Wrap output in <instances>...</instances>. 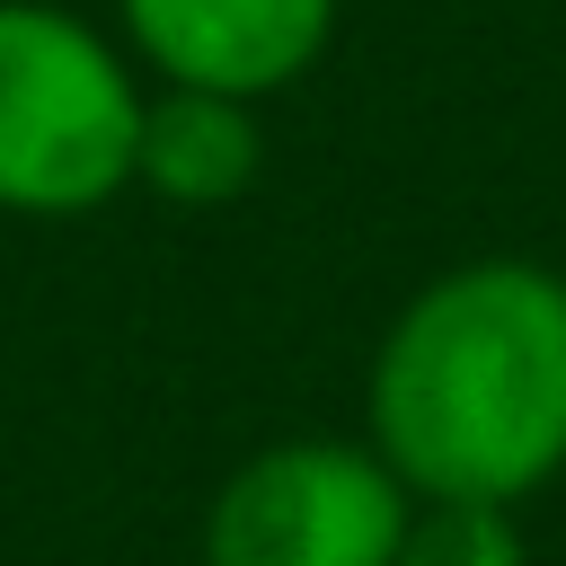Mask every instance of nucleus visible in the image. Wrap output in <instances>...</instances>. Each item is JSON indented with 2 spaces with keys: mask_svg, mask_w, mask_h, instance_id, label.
<instances>
[{
  "mask_svg": "<svg viewBox=\"0 0 566 566\" xmlns=\"http://www.w3.org/2000/svg\"><path fill=\"white\" fill-rule=\"evenodd\" d=\"M150 80L97 18L62 0H0V212L88 221L133 195Z\"/></svg>",
  "mask_w": 566,
  "mask_h": 566,
  "instance_id": "f03ea898",
  "label": "nucleus"
},
{
  "mask_svg": "<svg viewBox=\"0 0 566 566\" xmlns=\"http://www.w3.org/2000/svg\"><path fill=\"white\" fill-rule=\"evenodd\" d=\"M407 513L416 495L371 442L283 433L212 486L203 566H389Z\"/></svg>",
  "mask_w": 566,
  "mask_h": 566,
  "instance_id": "7ed1b4c3",
  "label": "nucleus"
},
{
  "mask_svg": "<svg viewBox=\"0 0 566 566\" xmlns=\"http://www.w3.org/2000/svg\"><path fill=\"white\" fill-rule=\"evenodd\" d=\"M389 566H531V548L513 531V504H424L416 495Z\"/></svg>",
  "mask_w": 566,
  "mask_h": 566,
  "instance_id": "423d86ee",
  "label": "nucleus"
},
{
  "mask_svg": "<svg viewBox=\"0 0 566 566\" xmlns=\"http://www.w3.org/2000/svg\"><path fill=\"white\" fill-rule=\"evenodd\" d=\"M256 177H265L256 97L150 80L142 150H133V195H150V203H168V212H230Z\"/></svg>",
  "mask_w": 566,
  "mask_h": 566,
  "instance_id": "39448f33",
  "label": "nucleus"
},
{
  "mask_svg": "<svg viewBox=\"0 0 566 566\" xmlns=\"http://www.w3.org/2000/svg\"><path fill=\"white\" fill-rule=\"evenodd\" d=\"M115 35L168 88H221L265 106L274 88L318 71L336 0H115Z\"/></svg>",
  "mask_w": 566,
  "mask_h": 566,
  "instance_id": "20e7f679",
  "label": "nucleus"
},
{
  "mask_svg": "<svg viewBox=\"0 0 566 566\" xmlns=\"http://www.w3.org/2000/svg\"><path fill=\"white\" fill-rule=\"evenodd\" d=\"M363 442L424 504H522L566 469V274L469 256L398 301L363 380Z\"/></svg>",
  "mask_w": 566,
  "mask_h": 566,
  "instance_id": "f257e3e1",
  "label": "nucleus"
}]
</instances>
